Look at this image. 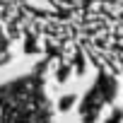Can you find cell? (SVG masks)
I'll use <instances>...</instances> for the list:
<instances>
[{
  "label": "cell",
  "instance_id": "6da1fadb",
  "mask_svg": "<svg viewBox=\"0 0 123 123\" xmlns=\"http://www.w3.org/2000/svg\"><path fill=\"white\" fill-rule=\"evenodd\" d=\"M113 97H116V80L111 75H104L101 73L99 80H97V85L89 89V94L82 101V116L85 118H94L99 113V109L104 104H109Z\"/></svg>",
  "mask_w": 123,
  "mask_h": 123
}]
</instances>
